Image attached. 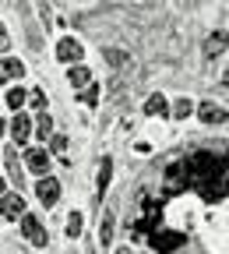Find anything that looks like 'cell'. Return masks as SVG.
I'll use <instances>...</instances> for the list:
<instances>
[{"label":"cell","instance_id":"1","mask_svg":"<svg viewBox=\"0 0 229 254\" xmlns=\"http://www.w3.org/2000/svg\"><path fill=\"white\" fill-rule=\"evenodd\" d=\"M187 166V187L201 190L205 201H222L226 198V159L215 152H194L183 155Z\"/></svg>","mask_w":229,"mask_h":254},{"label":"cell","instance_id":"2","mask_svg":"<svg viewBox=\"0 0 229 254\" xmlns=\"http://www.w3.org/2000/svg\"><path fill=\"white\" fill-rule=\"evenodd\" d=\"M21 233H25V240H28V244L46 247V230H43V222L32 215V212H25V215H21Z\"/></svg>","mask_w":229,"mask_h":254},{"label":"cell","instance_id":"3","mask_svg":"<svg viewBox=\"0 0 229 254\" xmlns=\"http://www.w3.org/2000/svg\"><path fill=\"white\" fill-rule=\"evenodd\" d=\"M183 240H187V237H183V233H173V230H162V233L155 230V233H152V247H155L159 254H170V251L183 247Z\"/></svg>","mask_w":229,"mask_h":254},{"label":"cell","instance_id":"4","mask_svg":"<svg viewBox=\"0 0 229 254\" xmlns=\"http://www.w3.org/2000/svg\"><path fill=\"white\" fill-rule=\"evenodd\" d=\"M36 194H39V201H43V205H57V198H60V180L43 177V180L36 184Z\"/></svg>","mask_w":229,"mask_h":254},{"label":"cell","instance_id":"5","mask_svg":"<svg viewBox=\"0 0 229 254\" xmlns=\"http://www.w3.org/2000/svg\"><path fill=\"white\" fill-rule=\"evenodd\" d=\"M0 215L21 219V215H25V198H21V194H0Z\"/></svg>","mask_w":229,"mask_h":254},{"label":"cell","instance_id":"6","mask_svg":"<svg viewBox=\"0 0 229 254\" xmlns=\"http://www.w3.org/2000/svg\"><path fill=\"white\" fill-rule=\"evenodd\" d=\"M21 74H25V64L18 57H4V60H0V81H14Z\"/></svg>","mask_w":229,"mask_h":254},{"label":"cell","instance_id":"7","mask_svg":"<svg viewBox=\"0 0 229 254\" xmlns=\"http://www.w3.org/2000/svg\"><path fill=\"white\" fill-rule=\"evenodd\" d=\"M25 163H28V170H36V173L46 177V170H50V155H46V148H32V152H25Z\"/></svg>","mask_w":229,"mask_h":254},{"label":"cell","instance_id":"8","mask_svg":"<svg viewBox=\"0 0 229 254\" xmlns=\"http://www.w3.org/2000/svg\"><path fill=\"white\" fill-rule=\"evenodd\" d=\"M28 134H32V124H28V117H25V113H18V117H14V124H11V138H14V145H25V141H28Z\"/></svg>","mask_w":229,"mask_h":254},{"label":"cell","instance_id":"9","mask_svg":"<svg viewBox=\"0 0 229 254\" xmlns=\"http://www.w3.org/2000/svg\"><path fill=\"white\" fill-rule=\"evenodd\" d=\"M57 57H60V60H67V64L81 60V43H74V39H60V46H57Z\"/></svg>","mask_w":229,"mask_h":254},{"label":"cell","instance_id":"10","mask_svg":"<svg viewBox=\"0 0 229 254\" xmlns=\"http://www.w3.org/2000/svg\"><path fill=\"white\" fill-rule=\"evenodd\" d=\"M201 120H205V124H226V110L215 106V103H205V106H201Z\"/></svg>","mask_w":229,"mask_h":254},{"label":"cell","instance_id":"11","mask_svg":"<svg viewBox=\"0 0 229 254\" xmlns=\"http://www.w3.org/2000/svg\"><path fill=\"white\" fill-rule=\"evenodd\" d=\"M67 78H71V85H74V88H81V85H88V81H92V71L85 67V64H74Z\"/></svg>","mask_w":229,"mask_h":254},{"label":"cell","instance_id":"12","mask_svg":"<svg viewBox=\"0 0 229 254\" xmlns=\"http://www.w3.org/2000/svg\"><path fill=\"white\" fill-rule=\"evenodd\" d=\"M145 113L148 117H162V113H166V99H162V95H152V99L145 103Z\"/></svg>","mask_w":229,"mask_h":254},{"label":"cell","instance_id":"13","mask_svg":"<svg viewBox=\"0 0 229 254\" xmlns=\"http://www.w3.org/2000/svg\"><path fill=\"white\" fill-rule=\"evenodd\" d=\"M99 240H103V244H110V240H113V212H106V215H103V226H99Z\"/></svg>","mask_w":229,"mask_h":254},{"label":"cell","instance_id":"14","mask_svg":"<svg viewBox=\"0 0 229 254\" xmlns=\"http://www.w3.org/2000/svg\"><path fill=\"white\" fill-rule=\"evenodd\" d=\"M110 173H113V163H110V159H103V166H99V194L110 187Z\"/></svg>","mask_w":229,"mask_h":254},{"label":"cell","instance_id":"15","mask_svg":"<svg viewBox=\"0 0 229 254\" xmlns=\"http://www.w3.org/2000/svg\"><path fill=\"white\" fill-rule=\"evenodd\" d=\"M25 99H28V92H21V88H11V92H7V106H11V110H21Z\"/></svg>","mask_w":229,"mask_h":254},{"label":"cell","instance_id":"16","mask_svg":"<svg viewBox=\"0 0 229 254\" xmlns=\"http://www.w3.org/2000/svg\"><path fill=\"white\" fill-rule=\"evenodd\" d=\"M81 226H85V219H81V212H74V215L67 219V237H78Z\"/></svg>","mask_w":229,"mask_h":254},{"label":"cell","instance_id":"17","mask_svg":"<svg viewBox=\"0 0 229 254\" xmlns=\"http://www.w3.org/2000/svg\"><path fill=\"white\" fill-rule=\"evenodd\" d=\"M173 117H176V120H187V117H190V99H176Z\"/></svg>","mask_w":229,"mask_h":254},{"label":"cell","instance_id":"18","mask_svg":"<svg viewBox=\"0 0 229 254\" xmlns=\"http://www.w3.org/2000/svg\"><path fill=\"white\" fill-rule=\"evenodd\" d=\"M36 131H39V138H43V141H46V138H50V131H53V120H50V117H46V113H43V117H39V124H36Z\"/></svg>","mask_w":229,"mask_h":254},{"label":"cell","instance_id":"19","mask_svg":"<svg viewBox=\"0 0 229 254\" xmlns=\"http://www.w3.org/2000/svg\"><path fill=\"white\" fill-rule=\"evenodd\" d=\"M81 103H85V106H92V103H99V85H88V88L81 92Z\"/></svg>","mask_w":229,"mask_h":254},{"label":"cell","instance_id":"20","mask_svg":"<svg viewBox=\"0 0 229 254\" xmlns=\"http://www.w3.org/2000/svg\"><path fill=\"white\" fill-rule=\"evenodd\" d=\"M28 103H32V106H46V92H43V88L28 92Z\"/></svg>","mask_w":229,"mask_h":254},{"label":"cell","instance_id":"21","mask_svg":"<svg viewBox=\"0 0 229 254\" xmlns=\"http://www.w3.org/2000/svg\"><path fill=\"white\" fill-rule=\"evenodd\" d=\"M7 166H11V177L21 184V166H18V159H14V155H7Z\"/></svg>","mask_w":229,"mask_h":254},{"label":"cell","instance_id":"22","mask_svg":"<svg viewBox=\"0 0 229 254\" xmlns=\"http://www.w3.org/2000/svg\"><path fill=\"white\" fill-rule=\"evenodd\" d=\"M208 53H222V32L208 39Z\"/></svg>","mask_w":229,"mask_h":254},{"label":"cell","instance_id":"23","mask_svg":"<svg viewBox=\"0 0 229 254\" xmlns=\"http://www.w3.org/2000/svg\"><path fill=\"white\" fill-rule=\"evenodd\" d=\"M7 46H11V36H7V28L0 25V50H7Z\"/></svg>","mask_w":229,"mask_h":254},{"label":"cell","instance_id":"24","mask_svg":"<svg viewBox=\"0 0 229 254\" xmlns=\"http://www.w3.org/2000/svg\"><path fill=\"white\" fill-rule=\"evenodd\" d=\"M67 148V138H53V152H63Z\"/></svg>","mask_w":229,"mask_h":254},{"label":"cell","instance_id":"25","mask_svg":"<svg viewBox=\"0 0 229 254\" xmlns=\"http://www.w3.org/2000/svg\"><path fill=\"white\" fill-rule=\"evenodd\" d=\"M0 194H7V180H0Z\"/></svg>","mask_w":229,"mask_h":254},{"label":"cell","instance_id":"26","mask_svg":"<svg viewBox=\"0 0 229 254\" xmlns=\"http://www.w3.org/2000/svg\"><path fill=\"white\" fill-rule=\"evenodd\" d=\"M116 254H130V251H127V247H120V251H116Z\"/></svg>","mask_w":229,"mask_h":254},{"label":"cell","instance_id":"27","mask_svg":"<svg viewBox=\"0 0 229 254\" xmlns=\"http://www.w3.org/2000/svg\"><path fill=\"white\" fill-rule=\"evenodd\" d=\"M0 134H4V120H0Z\"/></svg>","mask_w":229,"mask_h":254},{"label":"cell","instance_id":"28","mask_svg":"<svg viewBox=\"0 0 229 254\" xmlns=\"http://www.w3.org/2000/svg\"><path fill=\"white\" fill-rule=\"evenodd\" d=\"M0 159H4V155H0Z\"/></svg>","mask_w":229,"mask_h":254}]
</instances>
